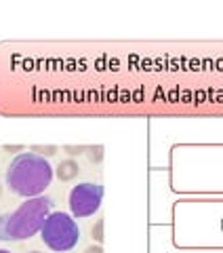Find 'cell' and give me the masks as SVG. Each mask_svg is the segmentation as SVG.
<instances>
[{
	"mask_svg": "<svg viewBox=\"0 0 223 253\" xmlns=\"http://www.w3.org/2000/svg\"><path fill=\"white\" fill-rule=\"evenodd\" d=\"M0 114L223 118V41H4Z\"/></svg>",
	"mask_w": 223,
	"mask_h": 253,
	"instance_id": "obj_1",
	"label": "cell"
},
{
	"mask_svg": "<svg viewBox=\"0 0 223 253\" xmlns=\"http://www.w3.org/2000/svg\"><path fill=\"white\" fill-rule=\"evenodd\" d=\"M169 184L179 196H223V141H181L169 154Z\"/></svg>",
	"mask_w": 223,
	"mask_h": 253,
	"instance_id": "obj_2",
	"label": "cell"
},
{
	"mask_svg": "<svg viewBox=\"0 0 223 253\" xmlns=\"http://www.w3.org/2000/svg\"><path fill=\"white\" fill-rule=\"evenodd\" d=\"M173 245L181 251H223V196H179L171 209Z\"/></svg>",
	"mask_w": 223,
	"mask_h": 253,
	"instance_id": "obj_3",
	"label": "cell"
},
{
	"mask_svg": "<svg viewBox=\"0 0 223 253\" xmlns=\"http://www.w3.org/2000/svg\"><path fill=\"white\" fill-rule=\"evenodd\" d=\"M53 175L55 169L44 156L21 152L6 167L4 181L13 194L23 196V199H36V196H42L44 190L51 186Z\"/></svg>",
	"mask_w": 223,
	"mask_h": 253,
	"instance_id": "obj_4",
	"label": "cell"
},
{
	"mask_svg": "<svg viewBox=\"0 0 223 253\" xmlns=\"http://www.w3.org/2000/svg\"><path fill=\"white\" fill-rule=\"evenodd\" d=\"M53 213V201L46 196L26 199L15 211L0 215V241H30L42 230L46 217Z\"/></svg>",
	"mask_w": 223,
	"mask_h": 253,
	"instance_id": "obj_5",
	"label": "cell"
},
{
	"mask_svg": "<svg viewBox=\"0 0 223 253\" xmlns=\"http://www.w3.org/2000/svg\"><path fill=\"white\" fill-rule=\"evenodd\" d=\"M42 243L55 253H68L80 241V228L72 213L66 211H53L46 217L42 230H40Z\"/></svg>",
	"mask_w": 223,
	"mask_h": 253,
	"instance_id": "obj_6",
	"label": "cell"
},
{
	"mask_svg": "<svg viewBox=\"0 0 223 253\" xmlns=\"http://www.w3.org/2000/svg\"><path fill=\"white\" fill-rule=\"evenodd\" d=\"M103 201V186L95 184V181H82L70 190L68 203H70V213L76 219L91 217L99 211Z\"/></svg>",
	"mask_w": 223,
	"mask_h": 253,
	"instance_id": "obj_7",
	"label": "cell"
},
{
	"mask_svg": "<svg viewBox=\"0 0 223 253\" xmlns=\"http://www.w3.org/2000/svg\"><path fill=\"white\" fill-rule=\"evenodd\" d=\"M55 175L59 177V181H74L78 175H80V165H78L74 158H66V161H61L57 165V169H55Z\"/></svg>",
	"mask_w": 223,
	"mask_h": 253,
	"instance_id": "obj_8",
	"label": "cell"
},
{
	"mask_svg": "<svg viewBox=\"0 0 223 253\" xmlns=\"http://www.w3.org/2000/svg\"><path fill=\"white\" fill-rule=\"evenodd\" d=\"M57 146H32L30 148V152H34V154H40V156H44V158H49V156H53V154H57Z\"/></svg>",
	"mask_w": 223,
	"mask_h": 253,
	"instance_id": "obj_9",
	"label": "cell"
},
{
	"mask_svg": "<svg viewBox=\"0 0 223 253\" xmlns=\"http://www.w3.org/2000/svg\"><path fill=\"white\" fill-rule=\"evenodd\" d=\"M86 150H89V158H91L93 163H101V158H103V146H89Z\"/></svg>",
	"mask_w": 223,
	"mask_h": 253,
	"instance_id": "obj_10",
	"label": "cell"
},
{
	"mask_svg": "<svg viewBox=\"0 0 223 253\" xmlns=\"http://www.w3.org/2000/svg\"><path fill=\"white\" fill-rule=\"evenodd\" d=\"M91 234H93V241H97V245L103 243V219L97 221V226H93Z\"/></svg>",
	"mask_w": 223,
	"mask_h": 253,
	"instance_id": "obj_11",
	"label": "cell"
},
{
	"mask_svg": "<svg viewBox=\"0 0 223 253\" xmlns=\"http://www.w3.org/2000/svg\"><path fill=\"white\" fill-rule=\"evenodd\" d=\"M86 150V146H66V152L72 154V156H76V154H82Z\"/></svg>",
	"mask_w": 223,
	"mask_h": 253,
	"instance_id": "obj_12",
	"label": "cell"
},
{
	"mask_svg": "<svg viewBox=\"0 0 223 253\" xmlns=\"http://www.w3.org/2000/svg\"><path fill=\"white\" fill-rule=\"evenodd\" d=\"M84 253H103V247H101V245H91V247L86 249Z\"/></svg>",
	"mask_w": 223,
	"mask_h": 253,
	"instance_id": "obj_13",
	"label": "cell"
},
{
	"mask_svg": "<svg viewBox=\"0 0 223 253\" xmlns=\"http://www.w3.org/2000/svg\"><path fill=\"white\" fill-rule=\"evenodd\" d=\"M6 150H11V152H15V150H21V146H4Z\"/></svg>",
	"mask_w": 223,
	"mask_h": 253,
	"instance_id": "obj_14",
	"label": "cell"
},
{
	"mask_svg": "<svg viewBox=\"0 0 223 253\" xmlns=\"http://www.w3.org/2000/svg\"><path fill=\"white\" fill-rule=\"evenodd\" d=\"M0 253H13V251H9V249H0Z\"/></svg>",
	"mask_w": 223,
	"mask_h": 253,
	"instance_id": "obj_15",
	"label": "cell"
},
{
	"mask_svg": "<svg viewBox=\"0 0 223 253\" xmlns=\"http://www.w3.org/2000/svg\"><path fill=\"white\" fill-rule=\"evenodd\" d=\"M28 253H42V251H36V249H34V251H28Z\"/></svg>",
	"mask_w": 223,
	"mask_h": 253,
	"instance_id": "obj_16",
	"label": "cell"
},
{
	"mask_svg": "<svg viewBox=\"0 0 223 253\" xmlns=\"http://www.w3.org/2000/svg\"><path fill=\"white\" fill-rule=\"evenodd\" d=\"M0 194H2V186H0Z\"/></svg>",
	"mask_w": 223,
	"mask_h": 253,
	"instance_id": "obj_17",
	"label": "cell"
}]
</instances>
